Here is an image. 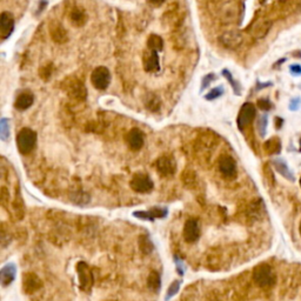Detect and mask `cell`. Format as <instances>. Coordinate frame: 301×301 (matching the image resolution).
I'll use <instances>...</instances> for the list:
<instances>
[{
	"mask_svg": "<svg viewBox=\"0 0 301 301\" xmlns=\"http://www.w3.org/2000/svg\"><path fill=\"white\" fill-rule=\"evenodd\" d=\"M219 171L226 179H232L236 174V163L232 157L223 156L218 161Z\"/></svg>",
	"mask_w": 301,
	"mask_h": 301,
	"instance_id": "cell-10",
	"label": "cell"
},
{
	"mask_svg": "<svg viewBox=\"0 0 301 301\" xmlns=\"http://www.w3.org/2000/svg\"><path fill=\"white\" fill-rule=\"evenodd\" d=\"M142 64H144L146 72L154 73L159 71V57H158L157 51L151 50V48L144 51V53H142Z\"/></svg>",
	"mask_w": 301,
	"mask_h": 301,
	"instance_id": "cell-11",
	"label": "cell"
},
{
	"mask_svg": "<svg viewBox=\"0 0 301 301\" xmlns=\"http://www.w3.org/2000/svg\"><path fill=\"white\" fill-rule=\"evenodd\" d=\"M134 215L135 218L138 219H141V220H150V221H154V218L152 217L151 212L150 211H136L134 212Z\"/></svg>",
	"mask_w": 301,
	"mask_h": 301,
	"instance_id": "cell-33",
	"label": "cell"
},
{
	"mask_svg": "<svg viewBox=\"0 0 301 301\" xmlns=\"http://www.w3.org/2000/svg\"><path fill=\"white\" fill-rule=\"evenodd\" d=\"M300 146H301V140H300Z\"/></svg>",
	"mask_w": 301,
	"mask_h": 301,
	"instance_id": "cell-39",
	"label": "cell"
},
{
	"mask_svg": "<svg viewBox=\"0 0 301 301\" xmlns=\"http://www.w3.org/2000/svg\"><path fill=\"white\" fill-rule=\"evenodd\" d=\"M157 171L160 173L163 177H172L177 169L175 160L171 156H163L157 160L156 163Z\"/></svg>",
	"mask_w": 301,
	"mask_h": 301,
	"instance_id": "cell-8",
	"label": "cell"
},
{
	"mask_svg": "<svg viewBox=\"0 0 301 301\" xmlns=\"http://www.w3.org/2000/svg\"><path fill=\"white\" fill-rule=\"evenodd\" d=\"M145 104H146V107L150 109V111L157 112L158 109L160 108V99L158 98L156 94L150 93L148 94L147 99H146Z\"/></svg>",
	"mask_w": 301,
	"mask_h": 301,
	"instance_id": "cell-25",
	"label": "cell"
},
{
	"mask_svg": "<svg viewBox=\"0 0 301 301\" xmlns=\"http://www.w3.org/2000/svg\"><path fill=\"white\" fill-rule=\"evenodd\" d=\"M255 114H257V109H255V106L252 102H246V104L242 105L239 111L238 119H236L239 130H244L245 127H247L254 120Z\"/></svg>",
	"mask_w": 301,
	"mask_h": 301,
	"instance_id": "cell-7",
	"label": "cell"
},
{
	"mask_svg": "<svg viewBox=\"0 0 301 301\" xmlns=\"http://www.w3.org/2000/svg\"><path fill=\"white\" fill-rule=\"evenodd\" d=\"M266 127H267V117L266 115H263V117H260L259 120H258V132H259V134L261 136H265Z\"/></svg>",
	"mask_w": 301,
	"mask_h": 301,
	"instance_id": "cell-31",
	"label": "cell"
},
{
	"mask_svg": "<svg viewBox=\"0 0 301 301\" xmlns=\"http://www.w3.org/2000/svg\"><path fill=\"white\" fill-rule=\"evenodd\" d=\"M91 81L97 90L105 91L111 83V73H109L108 68L105 66H99V67L94 68L92 74H91Z\"/></svg>",
	"mask_w": 301,
	"mask_h": 301,
	"instance_id": "cell-4",
	"label": "cell"
},
{
	"mask_svg": "<svg viewBox=\"0 0 301 301\" xmlns=\"http://www.w3.org/2000/svg\"><path fill=\"white\" fill-rule=\"evenodd\" d=\"M223 94H224L223 87L219 86V87H215V89H213L212 91H209V92L205 96V99L206 100H214L217 98H220Z\"/></svg>",
	"mask_w": 301,
	"mask_h": 301,
	"instance_id": "cell-30",
	"label": "cell"
},
{
	"mask_svg": "<svg viewBox=\"0 0 301 301\" xmlns=\"http://www.w3.org/2000/svg\"><path fill=\"white\" fill-rule=\"evenodd\" d=\"M23 287L27 294H32L40 290L42 287V282L34 273H26L23 279Z\"/></svg>",
	"mask_w": 301,
	"mask_h": 301,
	"instance_id": "cell-17",
	"label": "cell"
},
{
	"mask_svg": "<svg viewBox=\"0 0 301 301\" xmlns=\"http://www.w3.org/2000/svg\"><path fill=\"white\" fill-rule=\"evenodd\" d=\"M291 72L294 75H300L301 74V66L300 65H292L291 66Z\"/></svg>",
	"mask_w": 301,
	"mask_h": 301,
	"instance_id": "cell-36",
	"label": "cell"
},
{
	"mask_svg": "<svg viewBox=\"0 0 301 301\" xmlns=\"http://www.w3.org/2000/svg\"><path fill=\"white\" fill-rule=\"evenodd\" d=\"M273 166H274V168L278 171L280 174L282 175V177L288 179V180H294V177L293 174H292V172L290 171V168H288L287 164L285 163L284 160L282 159H275L274 161H273Z\"/></svg>",
	"mask_w": 301,
	"mask_h": 301,
	"instance_id": "cell-21",
	"label": "cell"
},
{
	"mask_svg": "<svg viewBox=\"0 0 301 301\" xmlns=\"http://www.w3.org/2000/svg\"><path fill=\"white\" fill-rule=\"evenodd\" d=\"M69 21L74 27H83L87 23V14L83 8L74 7L69 14Z\"/></svg>",
	"mask_w": 301,
	"mask_h": 301,
	"instance_id": "cell-20",
	"label": "cell"
},
{
	"mask_svg": "<svg viewBox=\"0 0 301 301\" xmlns=\"http://www.w3.org/2000/svg\"><path fill=\"white\" fill-rule=\"evenodd\" d=\"M223 74H224V77L226 78L227 80L230 81L231 86H232V87H233V90H234V93H236V94H238V96H240L239 85H238V83H236V81H234V79H233V77H232V74H231V72L229 71V69H224V71H223Z\"/></svg>",
	"mask_w": 301,
	"mask_h": 301,
	"instance_id": "cell-28",
	"label": "cell"
},
{
	"mask_svg": "<svg viewBox=\"0 0 301 301\" xmlns=\"http://www.w3.org/2000/svg\"><path fill=\"white\" fill-rule=\"evenodd\" d=\"M139 245H140V251L144 254H150L152 253V251H153L154 246L153 242L151 241L150 236L148 235H141L140 239H139Z\"/></svg>",
	"mask_w": 301,
	"mask_h": 301,
	"instance_id": "cell-24",
	"label": "cell"
},
{
	"mask_svg": "<svg viewBox=\"0 0 301 301\" xmlns=\"http://www.w3.org/2000/svg\"><path fill=\"white\" fill-rule=\"evenodd\" d=\"M147 47L151 48V50L157 51H163L164 48V40L160 35L158 34H151L147 39Z\"/></svg>",
	"mask_w": 301,
	"mask_h": 301,
	"instance_id": "cell-23",
	"label": "cell"
},
{
	"mask_svg": "<svg viewBox=\"0 0 301 301\" xmlns=\"http://www.w3.org/2000/svg\"><path fill=\"white\" fill-rule=\"evenodd\" d=\"M14 31V17L10 12H2L0 14V36L6 40Z\"/></svg>",
	"mask_w": 301,
	"mask_h": 301,
	"instance_id": "cell-9",
	"label": "cell"
},
{
	"mask_svg": "<svg viewBox=\"0 0 301 301\" xmlns=\"http://www.w3.org/2000/svg\"><path fill=\"white\" fill-rule=\"evenodd\" d=\"M16 265L14 264H7L2 267L0 270V281H1L2 287H7L8 285H11L12 282L16 279Z\"/></svg>",
	"mask_w": 301,
	"mask_h": 301,
	"instance_id": "cell-19",
	"label": "cell"
},
{
	"mask_svg": "<svg viewBox=\"0 0 301 301\" xmlns=\"http://www.w3.org/2000/svg\"><path fill=\"white\" fill-rule=\"evenodd\" d=\"M52 69L53 67L51 65H45L44 67L40 68V78L42 80H48L52 75Z\"/></svg>",
	"mask_w": 301,
	"mask_h": 301,
	"instance_id": "cell-32",
	"label": "cell"
},
{
	"mask_svg": "<svg viewBox=\"0 0 301 301\" xmlns=\"http://www.w3.org/2000/svg\"><path fill=\"white\" fill-rule=\"evenodd\" d=\"M242 40H244V38L239 31H227L220 36L221 44L225 47L231 48V50L238 48L242 44Z\"/></svg>",
	"mask_w": 301,
	"mask_h": 301,
	"instance_id": "cell-14",
	"label": "cell"
},
{
	"mask_svg": "<svg viewBox=\"0 0 301 301\" xmlns=\"http://www.w3.org/2000/svg\"><path fill=\"white\" fill-rule=\"evenodd\" d=\"M34 102V96L31 91H24L21 92L19 96L17 97L16 102H14V107H16L18 111H26L29 109Z\"/></svg>",
	"mask_w": 301,
	"mask_h": 301,
	"instance_id": "cell-18",
	"label": "cell"
},
{
	"mask_svg": "<svg viewBox=\"0 0 301 301\" xmlns=\"http://www.w3.org/2000/svg\"><path fill=\"white\" fill-rule=\"evenodd\" d=\"M130 186L136 193H148L153 188V181L144 173H136L134 177L131 179Z\"/></svg>",
	"mask_w": 301,
	"mask_h": 301,
	"instance_id": "cell-6",
	"label": "cell"
},
{
	"mask_svg": "<svg viewBox=\"0 0 301 301\" xmlns=\"http://www.w3.org/2000/svg\"><path fill=\"white\" fill-rule=\"evenodd\" d=\"M36 144V133L34 131L25 127L21 129L17 134V147L21 154H29L34 150Z\"/></svg>",
	"mask_w": 301,
	"mask_h": 301,
	"instance_id": "cell-2",
	"label": "cell"
},
{
	"mask_svg": "<svg viewBox=\"0 0 301 301\" xmlns=\"http://www.w3.org/2000/svg\"><path fill=\"white\" fill-rule=\"evenodd\" d=\"M179 290H180V281H173L171 286H169V288L167 290V294H166V300L171 299L172 297H174L175 294L178 293Z\"/></svg>",
	"mask_w": 301,
	"mask_h": 301,
	"instance_id": "cell-29",
	"label": "cell"
},
{
	"mask_svg": "<svg viewBox=\"0 0 301 301\" xmlns=\"http://www.w3.org/2000/svg\"><path fill=\"white\" fill-rule=\"evenodd\" d=\"M63 89L65 92H67V94L72 99L84 101L87 97L86 86H85L83 81L78 78L74 77L66 78L63 83Z\"/></svg>",
	"mask_w": 301,
	"mask_h": 301,
	"instance_id": "cell-3",
	"label": "cell"
},
{
	"mask_svg": "<svg viewBox=\"0 0 301 301\" xmlns=\"http://www.w3.org/2000/svg\"><path fill=\"white\" fill-rule=\"evenodd\" d=\"M10 136V120L7 118H1L0 120V138L6 141Z\"/></svg>",
	"mask_w": 301,
	"mask_h": 301,
	"instance_id": "cell-26",
	"label": "cell"
},
{
	"mask_svg": "<svg viewBox=\"0 0 301 301\" xmlns=\"http://www.w3.org/2000/svg\"><path fill=\"white\" fill-rule=\"evenodd\" d=\"M77 272L79 276V285L80 290L84 292H90L94 284V278L90 266L84 261H79L77 265Z\"/></svg>",
	"mask_w": 301,
	"mask_h": 301,
	"instance_id": "cell-5",
	"label": "cell"
},
{
	"mask_svg": "<svg viewBox=\"0 0 301 301\" xmlns=\"http://www.w3.org/2000/svg\"><path fill=\"white\" fill-rule=\"evenodd\" d=\"M147 285L150 287L151 291H153L154 293H158L161 288V278L160 274L157 270H152L147 278Z\"/></svg>",
	"mask_w": 301,
	"mask_h": 301,
	"instance_id": "cell-22",
	"label": "cell"
},
{
	"mask_svg": "<svg viewBox=\"0 0 301 301\" xmlns=\"http://www.w3.org/2000/svg\"><path fill=\"white\" fill-rule=\"evenodd\" d=\"M258 107H259L260 109H263V111H269V109L272 108V104H270L269 100L260 99V100H258Z\"/></svg>",
	"mask_w": 301,
	"mask_h": 301,
	"instance_id": "cell-34",
	"label": "cell"
},
{
	"mask_svg": "<svg viewBox=\"0 0 301 301\" xmlns=\"http://www.w3.org/2000/svg\"><path fill=\"white\" fill-rule=\"evenodd\" d=\"M126 142L132 151L141 150V147L144 146L145 142L144 132L139 129H132L129 133H127Z\"/></svg>",
	"mask_w": 301,
	"mask_h": 301,
	"instance_id": "cell-13",
	"label": "cell"
},
{
	"mask_svg": "<svg viewBox=\"0 0 301 301\" xmlns=\"http://www.w3.org/2000/svg\"><path fill=\"white\" fill-rule=\"evenodd\" d=\"M299 232H300V235H301V223H300V226H299Z\"/></svg>",
	"mask_w": 301,
	"mask_h": 301,
	"instance_id": "cell-38",
	"label": "cell"
},
{
	"mask_svg": "<svg viewBox=\"0 0 301 301\" xmlns=\"http://www.w3.org/2000/svg\"><path fill=\"white\" fill-rule=\"evenodd\" d=\"M147 1L154 6H160L165 2V0H147Z\"/></svg>",
	"mask_w": 301,
	"mask_h": 301,
	"instance_id": "cell-37",
	"label": "cell"
},
{
	"mask_svg": "<svg viewBox=\"0 0 301 301\" xmlns=\"http://www.w3.org/2000/svg\"><path fill=\"white\" fill-rule=\"evenodd\" d=\"M215 79V75L213 74V73H209V74H207V75H205V77H203V79H202V86H201V91H203L206 89V87H208L209 86V84L212 83L213 80H214Z\"/></svg>",
	"mask_w": 301,
	"mask_h": 301,
	"instance_id": "cell-35",
	"label": "cell"
},
{
	"mask_svg": "<svg viewBox=\"0 0 301 301\" xmlns=\"http://www.w3.org/2000/svg\"><path fill=\"white\" fill-rule=\"evenodd\" d=\"M265 150L269 154H275L280 152V141L278 139H270L265 144Z\"/></svg>",
	"mask_w": 301,
	"mask_h": 301,
	"instance_id": "cell-27",
	"label": "cell"
},
{
	"mask_svg": "<svg viewBox=\"0 0 301 301\" xmlns=\"http://www.w3.org/2000/svg\"><path fill=\"white\" fill-rule=\"evenodd\" d=\"M253 280L261 288L272 287L275 284V275L272 267L267 264H260L253 269Z\"/></svg>",
	"mask_w": 301,
	"mask_h": 301,
	"instance_id": "cell-1",
	"label": "cell"
},
{
	"mask_svg": "<svg viewBox=\"0 0 301 301\" xmlns=\"http://www.w3.org/2000/svg\"><path fill=\"white\" fill-rule=\"evenodd\" d=\"M272 27V21L268 19H258L251 27V34L257 39L265 38Z\"/></svg>",
	"mask_w": 301,
	"mask_h": 301,
	"instance_id": "cell-15",
	"label": "cell"
},
{
	"mask_svg": "<svg viewBox=\"0 0 301 301\" xmlns=\"http://www.w3.org/2000/svg\"><path fill=\"white\" fill-rule=\"evenodd\" d=\"M50 34L52 40L57 44H65L68 40L67 31L58 21H53L50 24Z\"/></svg>",
	"mask_w": 301,
	"mask_h": 301,
	"instance_id": "cell-16",
	"label": "cell"
},
{
	"mask_svg": "<svg viewBox=\"0 0 301 301\" xmlns=\"http://www.w3.org/2000/svg\"><path fill=\"white\" fill-rule=\"evenodd\" d=\"M184 238L187 242H196L200 238V224L197 219H190L184 226Z\"/></svg>",
	"mask_w": 301,
	"mask_h": 301,
	"instance_id": "cell-12",
	"label": "cell"
}]
</instances>
